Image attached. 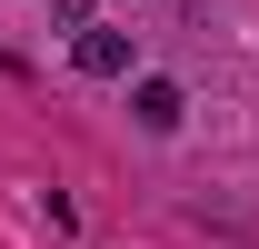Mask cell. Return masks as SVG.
I'll list each match as a JSON object with an SVG mask.
<instances>
[{
    "label": "cell",
    "mask_w": 259,
    "mask_h": 249,
    "mask_svg": "<svg viewBox=\"0 0 259 249\" xmlns=\"http://www.w3.org/2000/svg\"><path fill=\"white\" fill-rule=\"evenodd\" d=\"M80 70L90 80H130V30H80Z\"/></svg>",
    "instance_id": "cell-1"
},
{
    "label": "cell",
    "mask_w": 259,
    "mask_h": 249,
    "mask_svg": "<svg viewBox=\"0 0 259 249\" xmlns=\"http://www.w3.org/2000/svg\"><path fill=\"white\" fill-rule=\"evenodd\" d=\"M130 110H140V130H180V110H190V100H180V80H140V90H130Z\"/></svg>",
    "instance_id": "cell-2"
}]
</instances>
